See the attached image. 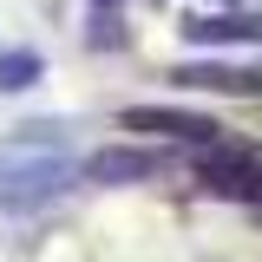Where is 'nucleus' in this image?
I'll return each mask as SVG.
<instances>
[{"label":"nucleus","mask_w":262,"mask_h":262,"mask_svg":"<svg viewBox=\"0 0 262 262\" xmlns=\"http://www.w3.org/2000/svg\"><path fill=\"white\" fill-rule=\"evenodd\" d=\"M98 7H112V0H98Z\"/></svg>","instance_id":"obj_7"},{"label":"nucleus","mask_w":262,"mask_h":262,"mask_svg":"<svg viewBox=\"0 0 262 262\" xmlns=\"http://www.w3.org/2000/svg\"><path fill=\"white\" fill-rule=\"evenodd\" d=\"M196 46H229V39H262V13H196L184 27Z\"/></svg>","instance_id":"obj_3"},{"label":"nucleus","mask_w":262,"mask_h":262,"mask_svg":"<svg viewBox=\"0 0 262 262\" xmlns=\"http://www.w3.org/2000/svg\"><path fill=\"white\" fill-rule=\"evenodd\" d=\"M72 184L59 158H0V210H39Z\"/></svg>","instance_id":"obj_1"},{"label":"nucleus","mask_w":262,"mask_h":262,"mask_svg":"<svg viewBox=\"0 0 262 262\" xmlns=\"http://www.w3.org/2000/svg\"><path fill=\"white\" fill-rule=\"evenodd\" d=\"M170 79H177V85H203V92H256L262 79L256 72H243V66H177V72H170Z\"/></svg>","instance_id":"obj_5"},{"label":"nucleus","mask_w":262,"mask_h":262,"mask_svg":"<svg viewBox=\"0 0 262 262\" xmlns=\"http://www.w3.org/2000/svg\"><path fill=\"white\" fill-rule=\"evenodd\" d=\"M33 79H39V53H33V46L0 53V92H27Z\"/></svg>","instance_id":"obj_6"},{"label":"nucleus","mask_w":262,"mask_h":262,"mask_svg":"<svg viewBox=\"0 0 262 262\" xmlns=\"http://www.w3.org/2000/svg\"><path fill=\"white\" fill-rule=\"evenodd\" d=\"M118 125L125 131H164V138H184V144H216V118H203V112H184V105H131L118 112Z\"/></svg>","instance_id":"obj_2"},{"label":"nucleus","mask_w":262,"mask_h":262,"mask_svg":"<svg viewBox=\"0 0 262 262\" xmlns=\"http://www.w3.org/2000/svg\"><path fill=\"white\" fill-rule=\"evenodd\" d=\"M85 170H92L98 184H138V177L158 170V158H151V151H131V144H112V151H98Z\"/></svg>","instance_id":"obj_4"}]
</instances>
